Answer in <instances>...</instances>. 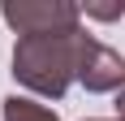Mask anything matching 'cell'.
I'll list each match as a JSON object with an SVG mask.
<instances>
[{
    "mask_svg": "<svg viewBox=\"0 0 125 121\" xmlns=\"http://www.w3.org/2000/svg\"><path fill=\"white\" fill-rule=\"evenodd\" d=\"M91 39L82 26L78 30H61V35H26L13 48V78L39 95H65L69 82H78L82 60H86Z\"/></svg>",
    "mask_w": 125,
    "mask_h": 121,
    "instance_id": "cell-1",
    "label": "cell"
},
{
    "mask_svg": "<svg viewBox=\"0 0 125 121\" xmlns=\"http://www.w3.org/2000/svg\"><path fill=\"white\" fill-rule=\"evenodd\" d=\"M0 17L26 39V35H61V30H78L82 9H78V4H65V0H17V4H4Z\"/></svg>",
    "mask_w": 125,
    "mask_h": 121,
    "instance_id": "cell-2",
    "label": "cell"
},
{
    "mask_svg": "<svg viewBox=\"0 0 125 121\" xmlns=\"http://www.w3.org/2000/svg\"><path fill=\"white\" fill-rule=\"evenodd\" d=\"M78 82L86 86V91H99V95L104 91H125V60H121V52H112L99 39H91Z\"/></svg>",
    "mask_w": 125,
    "mask_h": 121,
    "instance_id": "cell-3",
    "label": "cell"
},
{
    "mask_svg": "<svg viewBox=\"0 0 125 121\" xmlns=\"http://www.w3.org/2000/svg\"><path fill=\"white\" fill-rule=\"evenodd\" d=\"M4 121H56V112L26 99V95H9L4 99Z\"/></svg>",
    "mask_w": 125,
    "mask_h": 121,
    "instance_id": "cell-4",
    "label": "cell"
},
{
    "mask_svg": "<svg viewBox=\"0 0 125 121\" xmlns=\"http://www.w3.org/2000/svg\"><path fill=\"white\" fill-rule=\"evenodd\" d=\"M82 13H86V17H99V22H112V17L125 13V4H121V0H116V4H86Z\"/></svg>",
    "mask_w": 125,
    "mask_h": 121,
    "instance_id": "cell-5",
    "label": "cell"
},
{
    "mask_svg": "<svg viewBox=\"0 0 125 121\" xmlns=\"http://www.w3.org/2000/svg\"><path fill=\"white\" fill-rule=\"evenodd\" d=\"M116 112H121V121H125V91H116Z\"/></svg>",
    "mask_w": 125,
    "mask_h": 121,
    "instance_id": "cell-6",
    "label": "cell"
},
{
    "mask_svg": "<svg viewBox=\"0 0 125 121\" xmlns=\"http://www.w3.org/2000/svg\"><path fill=\"white\" fill-rule=\"evenodd\" d=\"M116 121H121V117H116Z\"/></svg>",
    "mask_w": 125,
    "mask_h": 121,
    "instance_id": "cell-7",
    "label": "cell"
}]
</instances>
